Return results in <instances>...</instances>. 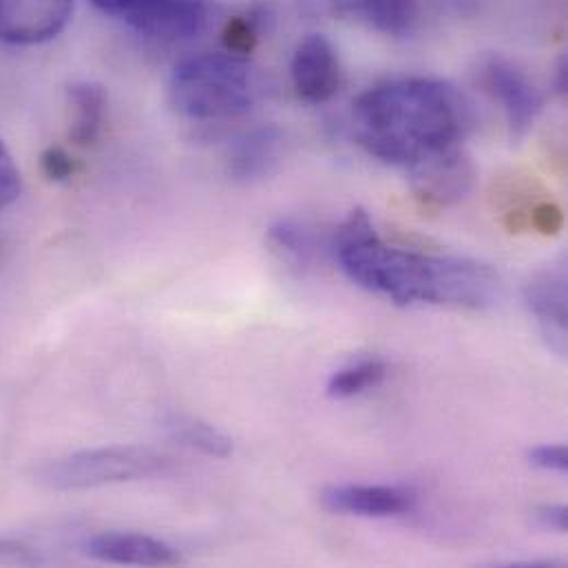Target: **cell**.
Wrapping results in <instances>:
<instances>
[{"label": "cell", "instance_id": "cell-23", "mask_svg": "<svg viewBox=\"0 0 568 568\" xmlns=\"http://www.w3.org/2000/svg\"><path fill=\"white\" fill-rule=\"evenodd\" d=\"M42 558L27 545L16 540H0V567H38Z\"/></svg>", "mask_w": 568, "mask_h": 568}, {"label": "cell", "instance_id": "cell-25", "mask_svg": "<svg viewBox=\"0 0 568 568\" xmlns=\"http://www.w3.org/2000/svg\"><path fill=\"white\" fill-rule=\"evenodd\" d=\"M536 525L542 531H556V534H567L568 531V509L565 505H549L540 507L536 511Z\"/></svg>", "mask_w": 568, "mask_h": 568}, {"label": "cell", "instance_id": "cell-9", "mask_svg": "<svg viewBox=\"0 0 568 568\" xmlns=\"http://www.w3.org/2000/svg\"><path fill=\"white\" fill-rule=\"evenodd\" d=\"M290 75L301 100L310 104L332 100L341 89V64L332 42L318 33L301 40L290 62Z\"/></svg>", "mask_w": 568, "mask_h": 568}, {"label": "cell", "instance_id": "cell-15", "mask_svg": "<svg viewBox=\"0 0 568 568\" xmlns=\"http://www.w3.org/2000/svg\"><path fill=\"white\" fill-rule=\"evenodd\" d=\"M266 242L282 262L296 271L314 268L327 251V244L316 229L296 217H280L273 222L266 231Z\"/></svg>", "mask_w": 568, "mask_h": 568}, {"label": "cell", "instance_id": "cell-3", "mask_svg": "<svg viewBox=\"0 0 568 568\" xmlns=\"http://www.w3.org/2000/svg\"><path fill=\"white\" fill-rule=\"evenodd\" d=\"M166 93L180 118L224 122L253 109L257 78L244 55L229 51L195 53L173 67Z\"/></svg>", "mask_w": 568, "mask_h": 568}, {"label": "cell", "instance_id": "cell-27", "mask_svg": "<svg viewBox=\"0 0 568 568\" xmlns=\"http://www.w3.org/2000/svg\"><path fill=\"white\" fill-rule=\"evenodd\" d=\"M567 58H562L560 64H558V69H556V91L565 95V93H567Z\"/></svg>", "mask_w": 568, "mask_h": 568}, {"label": "cell", "instance_id": "cell-24", "mask_svg": "<svg viewBox=\"0 0 568 568\" xmlns=\"http://www.w3.org/2000/svg\"><path fill=\"white\" fill-rule=\"evenodd\" d=\"M529 224L542 233V235H556L562 231L565 226V215L562 211L556 206V204H538L531 209V215H529Z\"/></svg>", "mask_w": 568, "mask_h": 568}, {"label": "cell", "instance_id": "cell-1", "mask_svg": "<svg viewBox=\"0 0 568 568\" xmlns=\"http://www.w3.org/2000/svg\"><path fill=\"white\" fill-rule=\"evenodd\" d=\"M332 253L349 282L398 305L483 310L500 296V277L487 264L387 246L363 209L349 211L334 231Z\"/></svg>", "mask_w": 568, "mask_h": 568}, {"label": "cell", "instance_id": "cell-2", "mask_svg": "<svg viewBox=\"0 0 568 568\" xmlns=\"http://www.w3.org/2000/svg\"><path fill=\"white\" fill-rule=\"evenodd\" d=\"M469 124L465 98L449 82L423 75L378 82L352 109L356 142L369 155L405 169L460 144Z\"/></svg>", "mask_w": 568, "mask_h": 568}, {"label": "cell", "instance_id": "cell-8", "mask_svg": "<svg viewBox=\"0 0 568 568\" xmlns=\"http://www.w3.org/2000/svg\"><path fill=\"white\" fill-rule=\"evenodd\" d=\"M75 0H0V42L36 47L58 38L73 18Z\"/></svg>", "mask_w": 568, "mask_h": 568}, {"label": "cell", "instance_id": "cell-22", "mask_svg": "<svg viewBox=\"0 0 568 568\" xmlns=\"http://www.w3.org/2000/svg\"><path fill=\"white\" fill-rule=\"evenodd\" d=\"M527 458L538 469L556 471V474H567L568 452L565 445H540V447H534V449H529Z\"/></svg>", "mask_w": 568, "mask_h": 568}, {"label": "cell", "instance_id": "cell-4", "mask_svg": "<svg viewBox=\"0 0 568 568\" xmlns=\"http://www.w3.org/2000/svg\"><path fill=\"white\" fill-rule=\"evenodd\" d=\"M171 456L135 445L84 449L51 458L33 469V480L53 491H87L109 485L153 480L169 474Z\"/></svg>", "mask_w": 568, "mask_h": 568}, {"label": "cell", "instance_id": "cell-7", "mask_svg": "<svg viewBox=\"0 0 568 568\" xmlns=\"http://www.w3.org/2000/svg\"><path fill=\"white\" fill-rule=\"evenodd\" d=\"M217 16L213 0H144L124 20L146 38L180 42L206 33Z\"/></svg>", "mask_w": 568, "mask_h": 568}, {"label": "cell", "instance_id": "cell-19", "mask_svg": "<svg viewBox=\"0 0 568 568\" xmlns=\"http://www.w3.org/2000/svg\"><path fill=\"white\" fill-rule=\"evenodd\" d=\"M260 18L257 13H244V16H235L229 18L224 31H222V42L226 47L229 53H237V55H248L257 40H260Z\"/></svg>", "mask_w": 568, "mask_h": 568}, {"label": "cell", "instance_id": "cell-16", "mask_svg": "<svg viewBox=\"0 0 568 568\" xmlns=\"http://www.w3.org/2000/svg\"><path fill=\"white\" fill-rule=\"evenodd\" d=\"M166 427H169L171 438L178 445H182L191 452H197L202 456L229 458L235 452L233 438L204 420H197L191 416H173V418H169Z\"/></svg>", "mask_w": 568, "mask_h": 568}, {"label": "cell", "instance_id": "cell-26", "mask_svg": "<svg viewBox=\"0 0 568 568\" xmlns=\"http://www.w3.org/2000/svg\"><path fill=\"white\" fill-rule=\"evenodd\" d=\"M307 9L316 13H329V16H345V13H358L363 0H301Z\"/></svg>", "mask_w": 568, "mask_h": 568}, {"label": "cell", "instance_id": "cell-21", "mask_svg": "<svg viewBox=\"0 0 568 568\" xmlns=\"http://www.w3.org/2000/svg\"><path fill=\"white\" fill-rule=\"evenodd\" d=\"M40 169L49 182H67L75 175V160L62 146H49L40 155Z\"/></svg>", "mask_w": 568, "mask_h": 568}, {"label": "cell", "instance_id": "cell-13", "mask_svg": "<svg viewBox=\"0 0 568 568\" xmlns=\"http://www.w3.org/2000/svg\"><path fill=\"white\" fill-rule=\"evenodd\" d=\"M525 301L538 318L551 349L567 352V271L562 266L542 271L525 285Z\"/></svg>", "mask_w": 568, "mask_h": 568}, {"label": "cell", "instance_id": "cell-5", "mask_svg": "<svg viewBox=\"0 0 568 568\" xmlns=\"http://www.w3.org/2000/svg\"><path fill=\"white\" fill-rule=\"evenodd\" d=\"M407 171L416 200L429 209L456 206L476 184V166L460 144L432 153L407 166Z\"/></svg>", "mask_w": 568, "mask_h": 568}, {"label": "cell", "instance_id": "cell-20", "mask_svg": "<svg viewBox=\"0 0 568 568\" xmlns=\"http://www.w3.org/2000/svg\"><path fill=\"white\" fill-rule=\"evenodd\" d=\"M20 191H22L20 169L16 166L13 155L0 140V211L11 206L20 197Z\"/></svg>", "mask_w": 568, "mask_h": 568}, {"label": "cell", "instance_id": "cell-14", "mask_svg": "<svg viewBox=\"0 0 568 568\" xmlns=\"http://www.w3.org/2000/svg\"><path fill=\"white\" fill-rule=\"evenodd\" d=\"M106 104L109 93L98 82L78 80L67 87V135L75 146H91L100 138Z\"/></svg>", "mask_w": 568, "mask_h": 568}, {"label": "cell", "instance_id": "cell-6", "mask_svg": "<svg viewBox=\"0 0 568 568\" xmlns=\"http://www.w3.org/2000/svg\"><path fill=\"white\" fill-rule=\"evenodd\" d=\"M480 84L505 111L511 135L516 140L527 138L545 104V98L531 78L511 60L491 55L480 67Z\"/></svg>", "mask_w": 568, "mask_h": 568}, {"label": "cell", "instance_id": "cell-10", "mask_svg": "<svg viewBox=\"0 0 568 568\" xmlns=\"http://www.w3.org/2000/svg\"><path fill=\"white\" fill-rule=\"evenodd\" d=\"M329 514L358 518H396L416 507V491L394 485H338L321 494Z\"/></svg>", "mask_w": 568, "mask_h": 568}, {"label": "cell", "instance_id": "cell-18", "mask_svg": "<svg viewBox=\"0 0 568 568\" xmlns=\"http://www.w3.org/2000/svg\"><path fill=\"white\" fill-rule=\"evenodd\" d=\"M378 31L389 36H407L418 16L416 0H363L361 11Z\"/></svg>", "mask_w": 568, "mask_h": 568}, {"label": "cell", "instance_id": "cell-11", "mask_svg": "<svg viewBox=\"0 0 568 568\" xmlns=\"http://www.w3.org/2000/svg\"><path fill=\"white\" fill-rule=\"evenodd\" d=\"M91 560L131 567H173L182 562L175 547L164 540L131 531H102L82 545Z\"/></svg>", "mask_w": 568, "mask_h": 568}, {"label": "cell", "instance_id": "cell-17", "mask_svg": "<svg viewBox=\"0 0 568 568\" xmlns=\"http://www.w3.org/2000/svg\"><path fill=\"white\" fill-rule=\"evenodd\" d=\"M385 374H387V365L383 361L363 358V361H356V363L345 365L338 372H334L327 381L325 394L336 400L352 398V396H358V394L381 385Z\"/></svg>", "mask_w": 568, "mask_h": 568}, {"label": "cell", "instance_id": "cell-12", "mask_svg": "<svg viewBox=\"0 0 568 568\" xmlns=\"http://www.w3.org/2000/svg\"><path fill=\"white\" fill-rule=\"evenodd\" d=\"M284 160V133L268 124L257 126L229 151V175L240 184H257L273 178Z\"/></svg>", "mask_w": 568, "mask_h": 568}]
</instances>
